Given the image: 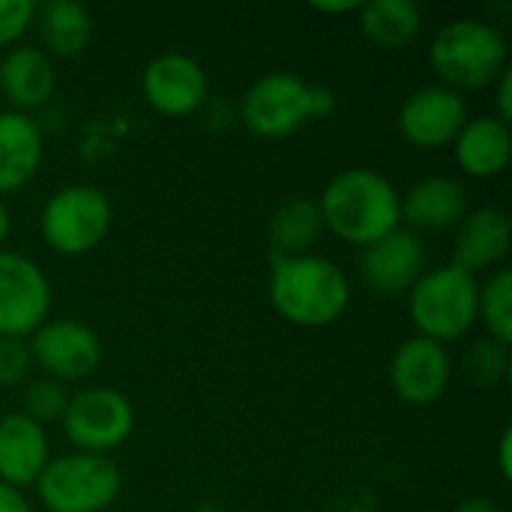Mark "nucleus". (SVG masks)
<instances>
[{
  "label": "nucleus",
  "mask_w": 512,
  "mask_h": 512,
  "mask_svg": "<svg viewBox=\"0 0 512 512\" xmlns=\"http://www.w3.org/2000/svg\"><path fill=\"white\" fill-rule=\"evenodd\" d=\"M69 405V396L63 390V384L51 381V378H39V381H27L24 387V411L33 423L45 426L54 420H63Z\"/></svg>",
  "instance_id": "obj_26"
},
{
  "label": "nucleus",
  "mask_w": 512,
  "mask_h": 512,
  "mask_svg": "<svg viewBox=\"0 0 512 512\" xmlns=\"http://www.w3.org/2000/svg\"><path fill=\"white\" fill-rule=\"evenodd\" d=\"M456 512H498V507L489 498H468L456 507Z\"/></svg>",
  "instance_id": "obj_32"
},
{
  "label": "nucleus",
  "mask_w": 512,
  "mask_h": 512,
  "mask_svg": "<svg viewBox=\"0 0 512 512\" xmlns=\"http://www.w3.org/2000/svg\"><path fill=\"white\" fill-rule=\"evenodd\" d=\"M36 3L30 0H0V48L15 45L33 24Z\"/></svg>",
  "instance_id": "obj_28"
},
{
  "label": "nucleus",
  "mask_w": 512,
  "mask_h": 512,
  "mask_svg": "<svg viewBox=\"0 0 512 512\" xmlns=\"http://www.w3.org/2000/svg\"><path fill=\"white\" fill-rule=\"evenodd\" d=\"M63 429L66 438L78 447V453L105 456L123 441H129L135 429V411L123 393L108 387H90L78 396H69Z\"/></svg>",
  "instance_id": "obj_8"
},
{
  "label": "nucleus",
  "mask_w": 512,
  "mask_h": 512,
  "mask_svg": "<svg viewBox=\"0 0 512 512\" xmlns=\"http://www.w3.org/2000/svg\"><path fill=\"white\" fill-rule=\"evenodd\" d=\"M357 15L363 36L384 51H405L423 27V12L411 0H369Z\"/></svg>",
  "instance_id": "obj_22"
},
{
  "label": "nucleus",
  "mask_w": 512,
  "mask_h": 512,
  "mask_svg": "<svg viewBox=\"0 0 512 512\" xmlns=\"http://www.w3.org/2000/svg\"><path fill=\"white\" fill-rule=\"evenodd\" d=\"M39 231L48 249L60 255H84L111 231V201L102 189L75 183L54 192L39 216Z\"/></svg>",
  "instance_id": "obj_7"
},
{
  "label": "nucleus",
  "mask_w": 512,
  "mask_h": 512,
  "mask_svg": "<svg viewBox=\"0 0 512 512\" xmlns=\"http://www.w3.org/2000/svg\"><path fill=\"white\" fill-rule=\"evenodd\" d=\"M36 495L48 512H105L120 495V471L108 456H60L39 474Z\"/></svg>",
  "instance_id": "obj_6"
},
{
  "label": "nucleus",
  "mask_w": 512,
  "mask_h": 512,
  "mask_svg": "<svg viewBox=\"0 0 512 512\" xmlns=\"http://www.w3.org/2000/svg\"><path fill=\"white\" fill-rule=\"evenodd\" d=\"M429 264V249L411 228H396L378 243L363 249L360 276L378 294H405L411 291Z\"/></svg>",
  "instance_id": "obj_12"
},
{
  "label": "nucleus",
  "mask_w": 512,
  "mask_h": 512,
  "mask_svg": "<svg viewBox=\"0 0 512 512\" xmlns=\"http://www.w3.org/2000/svg\"><path fill=\"white\" fill-rule=\"evenodd\" d=\"M450 378H453V363L447 348L423 336L405 339L390 360L393 393L417 408L438 402L447 393Z\"/></svg>",
  "instance_id": "obj_13"
},
{
  "label": "nucleus",
  "mask_w": 512,
  "mask_h": 512,
  "mask_svg": "<svg viewBox=\"0 0 512 512\" xmlns=\"http://www.w3.org/2000/svg\"><path fill=\"white\" fill-rule=\"evenodd\" d=\"M468 213L465 186L453 177H426L408 189L402 198V222L408 228L423 231H444L456 228Z\"/></svg>",
  "instance_id": "obj_19"
},
{
  "label": "nucleus",
  "mask_w": 512,
  "mask_h": 512,
  "mask_svg": "<svg viewBox=\"0 0 512 512\" xmlns=\"http://www.w3.org/2000/svg\"><path fill=\"white\" fill-rule=\"evenodd\" d=\"M510 243V216L501 207H480L465 213V219L456 225L453 264L468 273L495 267L510 255Z\"/></svg>",
  "instance_id": "obj_15"
},
{
  "label": "nucleus",
  "mask_w": 512,
  "mask_h": 512,
  "mask_svg": "<svg viewBox=\"0 0 512 512\" xmlns=\"http://www.w3.org/2000/svg\"><path fill=\"white\" fill-rule=\"evenodd\" d=\"M495 87H498V96H495V105H498V120L501 123H507L510 126L512 120V69H507L498 81H495Z\"/></svg>",
  "instance_id": "obj_29"
},
{
  "label": "nucleus",
  "mask_w": 512,
  "mask_h": 512,
  "mask_svg": "<svg viewBox=\"0 0 512 512\" xmlns=\"http://www.w3.org/2000/svg\"><path fill=\"white\" fill-rule=\"evenodd\" d=\"M42 162V132L30 114L0 111V192H18Z\"/></svg>",
  "instance_id": "obj_20"
},
{
  "label": "nucleus",
  "mask_w": 512,
  "mask_h": 512,
  "mask_svg": "<svg viewBox=\"0 0 512 512\" xmlns=\"http://www.w3.org/2000/svg\"><path fill=\"white\" fill-rule=\"evenodd\" d=\"M318 210L324 228L363 249L402 228V195L384 174L369 168H348L336 174L321 192Z\"/></svg>",
  "instance_id": "obj_1"
},
{
  "label": "nucleus",
  "mask_w": 512,
  "mask_h": 512,
  "mask_svg": "<svg viewBox=\"0 0 512 512\" xmlns=\"http://www.w3.org/2000/svg\"><path fill=\"white\" fill-rule=\"evenodd\" d=\"M318 12H357L360 3H312Z\"/></svg>",
  "instance_id": "obj_33"
},
{
  "label": "nucleus",
  "mask_w": 512,
  "mask_h": 512,
  "mask_svg": "<svg viewBox=\"0 0 512 512\" xmlns=\"http://www.w3.org/2000/svg\"><path fill=\"white\" fill-rule=\"evenodd\" d=\"M57 87V72L51 57L42 48H12L0 60V90L15 105V111L27 114L42 108Z\"/></svg>",
  "instance_id": "obj_18"
},
{
  "label": "nucleus",
  "mask_w": 512,
  "mask_h": 512,
  "mask_svg": "<svg viewBox=\"0 0 512 512\" xmlns=\"http://www.w3.org/2000/svg\"><path fill=\"white\" fill-rule=\"evenodd\" d=\"M9 231H12V216H9L6 204L0 201V249H3V243L9 240Z\"/></svg>",
  "instance_id": "obj_34"
},
{
  "label": "nucleus",
  "mask_w": 512,
  "mask_h": 512,
  "mask_svg": "<svg viewBox=\"0 0 512 512\" xmlns=\"http://www.w3.org/2000/svg\"><path fill=\"white\" fill-rule=\"evenodd\" d=\"M477 318L486 324L489 339L510 345L512 342V273L498 270L483 288H480V309Z\"/></svg>",
  "instance_id": "obj_24"
},
{
  "label": "nucleus",
  "mask_w": 512,
  "mask_h": 512,
  "mask_svg": "<svg viewBox=\"0 0 512 512\" xmlns=\"http://www.w3.org/2000/svg\"><path fill=\"white\" fill-rule=\"evenodd\" d=\"M512 429H504L501 435V447H498V465H501V477L510 480L512 474Z\"/></svg>",
  "instance_id": "obj_31"
},
{
  "label": "nucleus",
  "mask_w": 512,
  "mask_h": 512,
  "mask_svg": "<svg viewBox=\"0 0 512 512\" xmlns=\"http://www.w3.org/2000/svg\"><path fill=\"white\" fill-rule=\"evenodd\" d=\"M429 63L456 93L495 87L510 69V48L504 33L480 18H456L444 24L429 45Z\"/></svg>",
  "instance_id": "obj_3"
},
{
  "label": "nucleus",
  "mask_w": 512,
  "mask_h": 512,
  "mask_svg": "<svg viewBox=\"0 0 512 512\" xmlns=\"http://www.w3.org/2000/svg\"><path fill=\"white\" fill-rule=\"evenodd\" d=\"M480 309V282L474 273L447 264L426 270L423 279L408 291V315L423 339L438 345L462 339Z\"/></svg>",
  "instance_id": "obj_5"
},
{
  "label": "nucleus",
  "mask_w": 512,
  "mask_h": 512,
  "mask_svg": "<svg viewBox=\"0 0 512 512\" xmlns=\"http://www.w3.org/2000/svg\"><path fill=\"white\" fill-rule=\"evenodd\" d=\"M48 435L27 414H9L0 420V483L12 489L36 486L48 459Z\"/></svg>",
  "instance_id": "obj_16"
},
{
  "label": "nucleus",
  "mask_w": 512,
  "mask_h": 512,
  "mask_svg": "<svg viewBox=\"0 0 512 512\" xmlns=\"http://www.w3.org/2000/svg\"><path fill=\"white\" fill-rule=\"evenodd\" d=\"M141 93L153 111L165 117H186L207 99V72L186 54H162L147 63Z\"/></svg>",
  "instance_id": "obj_14"
},
{
  "label": "nucleus",
  "mask_w": 512,
  "mask_h": 512,
  "mask_svg": "<svg viewBox=\"0 0 512 512\" xmlns=\"http://www.w3.org/2000/svg\"><path fill=\"white\" fill-rule=\"evenodd\" d=\"M468 123V102L462 93L429 84L411 93L399 111V129L405 141L420 150H441L456 141L462 126Z\"/></svg>",
  "instance_id": "obj_11"
},
{
  "label": "nucleus",
  "mask_w": 512,
  "mask_h": 512,
  "mask_svg": "<svg viewBox=\"0 0 512 512\" xmlns=\"http://www.w3.org/2000/svg\"><path fill=\"white\" fill-rule=\"evenodd\" d=\"M0 512H33L30 504L24 501V495L6 483H0Z\"/></svg>",
  "instance_id": "obj_30"
},
{
  "label": "nucleus",
  "mask_w": 512,
  "mask_h": 512,
  "mask_svg": "<svg viewBox=\"0 0 512 512\" xmlns=\"http://www.w3.org/2000/svg\"><path fill=\"white\" fill-rule=\"evenodd\" d=\"M30 360L51 381H81L90 378L102 363L99 336L81 321H45L30 333Z\"/></svg>",
  "instance_id": "obj_10"
},
{
  "label": "nucleus",
  "mask_w": 512,
  "mask_h": 512,
  "mask_svg": "<svg viewBox=\"0 0 512 512\" xmlns=\"http://www.w3.org/2000/svg\"><path fill=\"white\" fill-rule=\"evenodd\" d=\"M51 309L48 276L21 252L0 249V339L36 333Z\"/></svg>",
  "instance_id": "obj_9"
},
{
  "label": "nucleus",
  "mask_w": 512,
  "mask_h": 512,
  "mask_svg": "<svg viewBox=\"0 0 512 512\" xmlns=\"http://www.w3.org/2000/svg\"><path fill=\"white\" fill-rule=\"evenodd\" d=\"M270 303L297 327H327L345 315L351 303V282L339 264L321 255L276 258Z\"/></svg>",
  "instance_id": "obj_2"
},
{
  "label": "nucleus",
  "mask_w": 512,
  "mask_h": 512,
  "mask_svg": "<svg viewBox=\"0 0 512 512\" xmlns=\"http://www.w3.org/2000/svg\"><path fill=\"white\" fill-rule=\"evenodd\" d=\"M453 156L468 177L489 180L504 174L512 156L510 126L489 114L468 120L453 141Z\"/></svg>",
  "instance_id": "obj_17"
},
{
  "label": "nucleus",
  "mask_w": 512,
  "mask_h": 512,
  "mask_svg": "<svg viewBox=\"0 0 512 512\" xmlns=\"http://www.w3.org/2000/svg\"><path fill=\"white\" fill-rule=\"evenodd\" d=\"M33 27L48 57H78L93 36V18L75 0L39 3L33 12Z\"/></svg>",
  "instance_id": "obj_21"
},
{
  "label": "nucleus",
  "mask_w": 512,
  "mask_h": 512,
  "mask_svg": "<svg viewBox=\"0 0 512 512\" xmlns=\"http://www.w3.org/2000/svg\"><path fill=\"white\" fill-rule=\"evenodd\" d=\"M321 228H324V219H321L318 201L312 198L285 201L270 219V240H273L276 258L306 255V249L318 240Z\"/></svg>",
  "instance_id": "obj_23"
},
{
  "label": "nucleus",
  "mask_w": 512,
  "mask_h": 512,
  "mask_svg": "<svg viewBox=\"0 0 512 512\" xmlns=\"http://www.w3.org/2000/svg\"><path fill=\"white\" fill-rule=\"evenodd\" d=\"M510 345L495 339H480L465 357V375L474 387H498L510 375Z\"/></svg>",
  "instance_id": "obj_25"
},
{
  "label": "nucleus",
  "mask_w": 512,
  "mask_h": 512,
  "mask_svg": "<svg viewBox=\"0 0 512 512\" xmlns=\"http://www.w3.org/2000/svg\"><path fill=\"white\" fill-rule=\"evenodd\" d=\"M33 369L30 348L24 339H0V387L27 384Z\"/></svg>",
  "instance_id": "obj_27"
},
{
  "label": "nucleus",
  "mask_w": 512,
  "mask_h": 512,
  "mask_svg": "<svg viewBox=\"0 0 512 512\" xmlns=\"http://www.w3.org/2000/svg\"><path fill=\"white\" fill-rule=\"evenodd\" d=\"M336 111V93L294 72H267L258 78L240 105V120L258 138H288L312 120Z\"/></svg>",
  "instance_id": "obj_4"
}]
</instances>
